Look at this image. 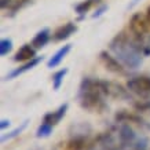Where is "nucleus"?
<instances>
[{"label": "nucleus", "mask_w": 150, "mask_h": 150, "mask_svg": "<svg viewBox=\"0 0 150 150\" xmlns=\"http://www.w3.org/2000/svg\"><path fill=\"white\" fill-rule=\"evenodd\" d=\"M108 48L129 70H135L142 65L143 54L141 52L131 35H127L125 32L117 33L110 40Z\"/></svg>", "instance_id": "obj_1"}, {"label": "nucleus", "mask_w": 150, "mask_h": 150, "mask_svg": "<svg viewBox=\"0 0 150 150\" xmlns=\"http://www.w3.org/2000/svg\"><path fill=\"white\" fill-rule=\"evenodd\" d=\"M105 81L92 77H84L79 87V103L88 112H103L106 109Z\"/></svg>", "instance_id": "obj_2"}, {"label": "nucleus", "mask_w": 150, "mask_h": 150, "mask_svg": "<svg viewBox=\"0 0 150 150\" xmlns=\"http://www.w3.org/2000/svg\"><path fill=\"white\" fill-rule=\"evenodd\" d=\"M128 23H129V32H131L134 40L138 41L150 36V23L146 18V15L141 13H135Z\"/></svg>", "instance_id": "obj_3"}, {"label": "nucleus", "mask_w": 150, "mask_h": 150, "mask_svg": "<svg viewBox=\"0 0 150 150\" xmlns=\"http://www.w3.org/2000/svg\"><path fill=\"white\" fill-rule=\"evenodd\" d=\"M127 90L139 96L150 95V76H135L127 81Z\"/></svg>", "instance_id": "obj_4"}, {"label": "nucleus", "mask_w": 150, "mask_h": 150, "mask_svg": "<svg viewBox=\"0 0 150 150\" xmlns=\"http://www.w3.org/2000/svg\"><path fill=\"white\" fill-rule=\"evenodd\" d=\"M99 58L102 61V64L105 65V68L109 72L114 73V74H125V69L127 68L114 55H110L108 51H100Z\"/></svg>", "instance_id": "obj_5"}, {"label": "nucleus", "mask_w": 150, "mask_h": 150, "mask_svg": "<svg viewBox=\"0 0 150 150\" xmlns=\"http://www.w3.org/2000/svg\"><path fill=\"white\" fill-rule=\"evenodd\" d=\"M68 109H69V105L68 103H62L57 110H54V112H48V113L44 114V117H43V121H41V123H46V124H48V125H51V127H55V125L61 123V120L65 117V114H66Z\"/></svg>", "instance_id": "obj_6"}, {"label": "nucleus", "mask_w": 150, "mask_h": 150, "mask_svg": "<svg viewBox=\"0 0 150 150\" xmlns=\"http://www.w3.org/2000/svg\"><path fill=\"white\" fill-rule=\"evenodd\" d=\"M41 61H43V57H36V58L30 59V61H28V62H23L19 68L11 70V72L4 77V80H13V79L18 77V76H21V74H23V73L32 70V69H35L39 64H41Z\"/></svg>", "instance_id": "obj_7"}, {"label": "nucleus", "mask_w": 150, "mask_h": 150, "mask_svg": "<svg viewBox=\"0 0 150 150\" xmlns=\"http://www.w3.org/2000/svg\"><path fill=\"white\" fill-rule=\"evenodd\" d=\"M76 30H77V26L73 22H68V23H65V25H62V26H59L55 30L54 35H52V39L55 41H64L66 39H69L72 35H74Z\"/></svg>", "instance_id": "obj_8"}, {"label": "nucleus", "mask_w": 150, "mask_h": 150, "mask_svg": "<svg viewBox=\"0 0 150 150\" xmlns=\"http://www.w3.org/2000/svg\"><path fill=\"white\" fill-rule=\"evenodd\" d=\"M36 58V48L32 44H23L17 54L14 55V61L15 62H28L30 59Z\"/></svg>", "instance_id": "obj_9"}, {"label": "nucleus", "mask_w": 150, "mask_h": 150, "mask_svg": "<svg viewBox=\"0 0 150 150\" xmlns=\"http://www.w3.org/2000/svg\"><path fill=\"white\" fill-rule=\"evenodd\" d=\"M70 50H72V44H65V46H62L50 59H48V62H47V68H50V69L57 68V66H58V65L61 64L65 58H66V55L70 52Z\"/></svg>", "instance_id": "obj_10"}, {"label": "nucleus", "mask_w": 150, "mask_h": 150, "mask_svg": "<svg viewBox=\"0 0 150 150\" xmlns=\"http://www.w3.org/2000/svg\"><path fill=\"white\" fill-rule=\"evenodd\" d=\"M51 39V32L48 28H44V29H41V30H39V32L35 35V37L32 39V44L36 50H39V48H43V47H46L47 44H48V41H50Z\"/></svg>", "instance_id": "obj_11"}, {"label": "nucleus", "mask_w": 150, "mask_h": 150, "mask_svg": "<svg viewBox=\"0 0 150 150\" xmlns=\"http://www.w3.org/2000/svg\"><path fill=\"white\" fill-rule=\"evenodd\" d=\"M29 3H30V0H1L0 1V7H1V10L17 13L18 10L28 6Z\"/></svg>", "instance_id": "obj_12"}, {"label": "nucleus", "mask_w": 150, "mask_h": 150, "mask_svg": "<svg viewBox=\"0 0 150 150\" xmlns=\"http://www.w3.org/2000/svg\"><path fill=\"white\" fill-rule=\"evenodd\" d=\"M102 3V0H83L80 1L79 4L74 6V11L80 15H84L86 13H88L92 7H95V6L100 4Z\"/></svg>", "instance_id": "obj_13"}, {"label": "nucleus", "mask_w": 150, "mask_h": 150, "mask_svg": "<svg viewBox=\"0 0 150 150\" xmlns=\"http://www.w3.org/2000/svg\"><path fill=\"white\" fill-rule=\"evenodd\" d=\"M28 123H29V120H25V121H23L21 125H18L17 128H14L13 131H10L8 134H4V135H1V143H4V142L11 141V139H14V138L19 137V135H21V134L25 131V128L28 127Z\"/></svg>", "instance_id": "obj_14"}, {"label": "nucleus", "mask_w": 150, "mask_h": 150, "mask_svg": "<svg viewBox=\"0 0 150 150\" xmlns=\"http://www.w3.org/2000/svg\"><path fill=\"white\" fill-rule=\"evenodd\" d=\"M68 72H69V69L64 68L54 73V76H52V88H54V91H58L59 88H61V86L64 84L65 76L68 74Z\"/></svg>", "instance_id": "obj_15"}, {"label": "nucleus", "mask_w": 150, "mask_h": 150, "mask_svg": "<svg viewBox=\"0 0 150 150\" xmlns=\"http://www.w3.org/2000/svg\"><path fill=\"white\" fill-rule=\"evenodd\" d=\"M52 129H54V127H51V125H48V124H46V123H41L36 131V137L37 138L50 137L51 134H52Z\"/></svg>", "instance_id": "obj_16"}, {"label": "nucleus", "mask_w": 150, "mask_h": 150, "mask_svg": "<svg viewBox=\"0 0 150 150\" xmlns=\"http://www.w3.org/2000/svg\"><path fill=\"white\" fill-rule=\"evenodd\" d=\"M13 50V40L11 39H1L0 40V55L4 57V55L10 54Z\"/></svg>", "instance_id": "obj_17"}, {"label": "nucleus", "mask_w": 150, "mask_h": 150, "mask_svg": "<svg viewBox=\"0 0 150 150\" xmlns=\"http://www.w3.org/2000/svg\"><path fill=\"white\" fill-rule=\"evenodd\" d=\"M106 10H108V6H102L99 10H96L95 11V14L92 15V18H98V17H100V15L103 14V11H106Z\"/></svg>", "instance_id": "obj_18"}, {"label": "nucleus", "mask_w": 150, "mask_h": 150, "mask_svg": "<svg viewBox=\"0 0 150 150\" xmlns=\"http://www.w3.org/2000/svg\"><path fill=\"white\" fill-rule=\"evenodd\" d=\"M10 124H11V121H10V120L3 118V120H1V123H0V128H1V129H6L7 127H10Z\"/></svg>", "instance_id": "obj_19"}, {"label": "nucleus", "mask_w": 150, "mask_h": 150, "mask_svg": "<svg viewBox=\"0 0 150 150\" xmlns=\"http://www.w3.org/2000/svg\"><path fill=\"white\" fill-rule=\"evenodd\" d=\"M139 1H141V0H134V1H132L131 4L128 6V8H132V7H135V6H137L138 3H139Z\"/></svg>", "instance_id": "obj_20"}, {"label": "nucleus", "mask_w": 150, "mask_h": 150, "mask_svg": "<svg viewBox=\"0 0 150 150\" xmlns=\"http://www.w3.org/2000/svg\"><path fill=\"white\" fill-rule=\"evenodd\" d=\"M146 18H147V21H149V23H150V6L147 7V10H146Z\"/></svg>", "instance_id": "obj_21"}, {"label": "nucleus", "mask_w": 150, "mask_h": 150, "mask_svg": "<svg viewBox=\"0 0 150 150\" xmlns=\"http://www.w3.org/2000/svg\"><path fill=\"white\" fill-rule=\"evenodd\" d=\"M30 150H44V149H41V147H33V149H30Z\"/></svg>", "instance_id": "obj_22"}]
</instances>
